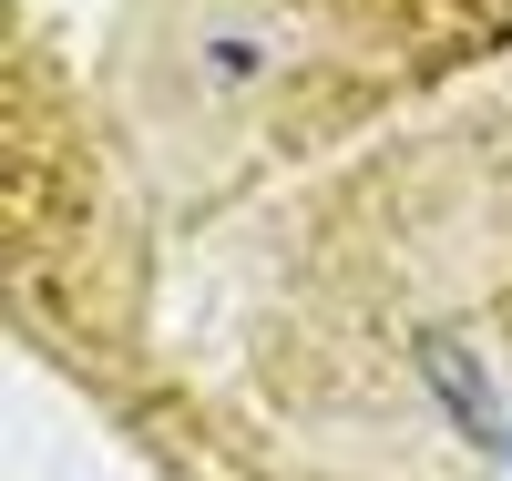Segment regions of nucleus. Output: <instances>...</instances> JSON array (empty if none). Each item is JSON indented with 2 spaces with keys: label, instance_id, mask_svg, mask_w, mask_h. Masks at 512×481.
I'll use <instances>...</instances> for the list:
<instances>
[{
  "label": "nucleus",
  "instance_id": "nucleus-1",
  "mask_svg": "<svg viewBox=\"0 0 512 481\" xmlns=\"http://www.w3.org/2000/svg\"><path fill=\"white\" fill-rule=\"evenodd\" d=\"M410 369H420V389H431L472 441H492V430H502V389H492L482 348L461 338V328H420V338H410Z\"/></svg>",
  "mask_w": 512,
  "mask_h": 481
}]
</instances>
